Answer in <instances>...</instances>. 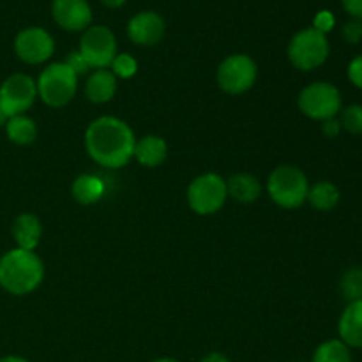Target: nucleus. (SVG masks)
<instances>
[{"mask_svg": "<svg viewBox=\"0 0 362 362\" xmlns=\"http://www.w3.org/2000/svg\"><path fill=\"white\" fill-rule=\"evenodd\" d=\"M133 131L117 117H99L85 133V147L88 156L105 168H120L127 165L134 154Z\"/></svg>", "mask_w": 362, "mask_h": 362, "instance_id": "obj_1", "label": "nucleus"}, {"mask_svg": "<svg viewBox=\"0 0 362 362\" xmlns=\"http://www.w3.org/2000/svg\"><path fill=\"white\" fill-rule=\"evenodd\" d=\"M45 278V265L34 251H7L0 258V286L13 296H27L41 285Z\"/></svg>", "mask_w": 362, "mask_h": 362, "instance_id": "obj_2", "label": "nucleus"}, {"mask_svg": "<svg viewBox=\"0 0 362 362\" xmlns=\"http://www.w3.org/2000/svg\"><path fill=\"white\" fill-rule=\"evenodd\" d=\"M37 95L52 108L69 105L78 90V76L66 66V62L49 64L39 74Z\"/></svg>", "mask_w": 362, "mask_h": 362, "instance_id": "obj_3", "label": "nucleus"}, {"mask_svg": "<svg viewBox=\"0 0 362 362\" xmlns=\"http://www.w3.org/2000/svg\"><path fill=\"white\" fill-rule=\"evenodd\" d=\"M267 191L274 204L283 209H297L308 200V177L304 172L292 165L278 166L271 173L267 182Z\"/></svg>", "mask_w": 362, "mask_h": 362, "instance_id": "obj_4", "label": "nucleus"}, {"mask_svg": "<svg viewBox=\"0 0 362 362\" xmlns=\"http://www.w3.org/2000/svg\"><path fill=\"white\" fill-rule=\"evenodd\" d=\"M329 57V41L325 34L311 28L297 32L288 45V59L297 69L313 71Z\"/></svg>", "mask_w": 362, "mask_h": 362, "instance_id": "obj_5", "label": "nucleus"}, {"mask_svg": "<svg viewBox=\"0 0 362 362\" xmlns=\"http://www.w3.org/2000/svg\"><path fill=\"white\" fill-rule=\"evenodd\" d=\"M299 108L306 117L313 120L336 119L341 112V94L338 88L327 81H315L303 88L299 94Z\"/></svg>", "mask_w": 362, "mask_h": 362, "instance_id": "obj_6", "label": "nucleus"}, {"mask_svg": "<svg viewBox=\"0 0 362 362\" xmlns=\"http://www.w3.org/2000/svg\"><path fill=\"white\" fill-rule=\"evenodd\" d=\"M228 198L226 180L218 173H204L197 177L187 187V202L197 214H216Z\"/></svg>", "mask_w": 362, "mask_h": 362, "instance_id": "obj_7", "label": "nucleus"}, {"mask_svg": "<svg viewBox=\"0 0 362 362\" xmlns=\"http://www.w3.org/2000/svg\"><path fill=\"white\" fill-rule=\"evenodd\" d=\"M257 64L251 57L244 53L230 55L219 64L218 67V83L221 90L226 94H244L250 90L257 81Z\"/></svg>", "mask_w": 362, "mask_h": 362, "instance_id": "obj_8", "label": "nucleus"}, {"mask_svg": "<svg viewBox=\"0 0 362 362\" xmlns=\"http://www.w3.org/2000/svg\"><path fill=\"white\" fill-rule=\"evenodd\" d=\"M78 52L94 69H108L117 57L115 35L108 27H103V25L88 27L81 35Z\"/></svg>", "mask_w": 362, "mask_h": 362, "instance_id": "obj_9", "label": "nucleus"}, {"mask_svg": "<svg viewBox=\"0 0 362 362\" xmlns=\"http://www.w3.org/2000/svg\"><path fill=\"white\" fill-rule=\"evenodd\" d=\"M37 98V83L27 74H13L0 85V108L7 117L25 115Z\"/></svg>", "mask_w": 362, "mask_h": 362, "instance_id": "obj_10", "label": "nucleus"}, {"mask_svg": "<svg viewBox=\"0 0 362 362\" xmlns=\"http://www.w3.org/2000/svg\"><path fill=\"white\" fill-rule=\"evenodd\" d=\"M14 52H16L18 59L35 66V64L46 62L53 55L55 41L45 28H25L14 39Z\"/></svg>", "mask_w": 362, "mask_h": 362, "instance_id": "obj_11", "label": "nucleus"}, {"mask_svg": "<svg viewBox=\"0 0 362 362\" xmlns=\"http://www.w3.org/2000/svg\"><path fill=\"white\" fill-rule=\"evenodd\" d=\"M53 20L69 32L87 30L92 21V9L87 0H53Z\"/></svg>", "mask_w": 362, "mask_h": 362, "instance_id": "obj_12", "label": "nucleus"}, {"mask_svg": "<svg viewBox=\"0 0 362 362\" xmlns=\"http://www.w3.org/2000/svg\"><path fill=\"white\" fill-rule=\"evenodd\" d=\"M165 20L158 13L144 11L133 16L127 23V35L134 45L152 46L158 45L165 35Z\"/></svg>", "mask_w": 362, "mask_h": 362, "instance_id": "obj_13", "label": "nucleus"}, {"mask_svg": "<svg viewBox=\"0 0 362 362\" xmlns=\"http://www.w3.org/2000/svg\"><path fill=\"white\" fill-rule=\"evenodd\" d=\"M339 338L346 346L362 349V300H354L343 310L338 324Z\"/></svg>", "mask_w": 362, "mask_h": 362, "instance_id": "obj_14", "label": "nucleus"}, {"mask_svg": "<svg viewBox=\"0 0 362 362\" xmlns=\"http://www.w3.org/2000/svg\"><path fill=\"white\" fill-rule=\"evenodd\" d=\"M42 226L37 216L21 214L18 216L13 225V237L16 247L27 251H35V247L41 243Z\"/></svg>", "mask_w": 362, "mask_h": 362, "instance_id": "obj_15", "label": "nucleus"}, {"mask_svg": "<svg viewBox=\"0 0 362 362\" xmlns=\"http://www.w3.org/2000/svg\"><path fill=\"white\" fill-rule=\"evenodd\" d=\"M117 92V78L110 69H95L85 85V95L90 103L103 105L112 101Z\"/></svg>", "mask_w": 362, "mask_h": 362, "instance_id": "obj_16", "label": "nucleus"}, {"mask_svg": "<svg viewBox=\"0 0 362 362\" xmlns=\"http://www.w3.org/2000/svg\"><path fill=\"white\" fill-rule=\"evenodd\" d=\"M166 156H168V145L161 136L148 134V136L136 140V145H134L133 158H136V161L147 168H156V166L163 165Z\"/></svg>", "mask_w": 362, "mask_h": 362, "instance_id": "obj_17", "label": "nucleus"}, {"mask_svg": "<svg viewBox=\"0 0 362 362\" xmlns=\"http://www.w3.org/2000/svg\"><path fill=\"white\" fill-rule=\"evenodd\" d=\"M226 189L230 197L235 198L237 202L251 204V202H257L262 194V184L258 182L257 177L250 173H237L226 182Z\"/></svg>", "mask_w": 362, "mask_h": 362, "instance_id": "obj_18", "label": "nucleus"}, {"mask_svg": "<svg viewBox=\"0 0 362 362\" xmlns=\"http://www.w3.org/2000/svg\"><path fill=\"white\" fill-rule=\"evenodd\" d=\"M105 194V182L98 175L83 173L73 182V197L78 204L90 205L99 202Z\"/></svg>", "mask_w": 362, "mask_h": 362, "instance_id": "obj_19", "label": "nucleus"}, {"mask_svg": "<svg viewBox=\"0 0 362 362\" xmlns=\"http://www.w3.org/2000/svg\"><path fill=\"white\" fill-rule=\"evenodd\" d=\"M6 133L13 144L30 145L37 136V126L34 120L27 115L11 117L6 122Z\"/></svg>", "mask_w": 362, "mask_h": 362, "instance_id": "obj_20", "label": "nucleus"}, {"mask_svg": "<svg viewBox=\"0 0 362 362\" xmlns=\"http://www.w3.org/2000/svg\"><path fill=\"white\" fill-rule=\"evenodd\" d=\"M308 200L317 211H332L339 202V189L332 182L322 180V182H317L315 186L310 187Z\"/></svg>", "mask_w": 362, "mask_h": 362, "instance_id": "obj_21", "label": "nucleus"}, {"mask_svg": "<svg viewBox=\"0 0 362 362\" xmlns=\"http://www.w3.org/2000/svg\"><path fill=\"white\" fill-rule=\"evenodd\" d=\"M313 362H352V356L350 349L341 339H329L318 346Z\"/></svg>", "mask_w": 362, "mask_h": 362, "instance_id": "obj_22", "label": "nucleus"}, {"mask_svg": "<svg viewBox=\"0 0 362 362\" xmlns=\"http://www.w3.org/2000/svg\"><path fill=\"white\" fill-rule=\"evenodd\" d=\"M341 293L349 303L362 300V269L352 267L343 274Z\"/></svg>", "mask_w": 362, "mask_h": 362, "instance_id": "obj_23", "label": "nucleus"}, {"mask_svg": "<svg viewBox=\"0 0 362 362\" xmlns=\"http://www.w3.org/2000/svg\"><path fill=\"white\" fill-rule=\"evenodd\" d=\"M112 73L115 74V78H131L136 74L138 71V62L134 57H131L129 53H117V57L112 62Z\"/></svg>", "mask_w": 362, "mask_h": 362, "instance_id": "obj_24", "label": "nucleus"}, {"mask_svg": "<svg viewBox=\"0 0 362 362\" xmlns=\"http://www.w3.org/2000/svg\"><path fill=\"white\" fill-rule=\"evenodd\" d=\"M339 124L349 133L362 134V105H352L343 110Z\"/></svg>", "mask_w": 362, "mask_h": 362, "instance_id": "obj_25", "label": "nucleus"}, {"mask_svg": "<svg viewBox=\"0 0 362 362\" xmlns=\"http://www.w3.org/2000/svg\"><path fill=\"white\" fill-rule=\"evenodd\" d=\"M66 66L69 67V69L73 71V73L76 74V76H81V74H87L88 71L92 69V67L88 66L87 60H85V57L81 55L80 52L69 53V55H67V59H66Z\"/></svg>", "mask_w": 362, "mask_h": 362, "instance_id": "obj_26", "label": "nucleus"}, {"mask_svg": "<svg viewBox=\"0 0 362 362\" xmlns=\"http://www.w3.org/2000/svg\"><path fill=\"white\" fill-rule=\"evenodd\" d=\"M343 37L350 45H357L362 41V21L361 20H350L346 21L345 27H343Z\"/></svg>", "mask_w": 362, "mask_h": 362, "instance_id": "obj_27", "label": "nucleus"}, {"mask_svg": "<svg viewBox=\"0 0 362 362\" xmlns=\"http://www.w3.org/2000/svg\"><path fill=\"white\" fill-rule=\"evenodd\" d=\"M332 27H334V16H332V13H329V11H320V13L315 16V30L322 32V34H327Z\"/></svg>", "mask_w": 362, "mask_h": 362, "instance_id": "obj_28", "label": "nucleus"}, {"mask_svg": "<svg viewBox=\"0 0 362 362\" xmlns=\"http://www.w3.org/2000/svg\"><path fill=\"white\" fill-rule=\"evenodd\" d=\"M349 78L357 88H362V55L356 57L349 66Z\"/></svg>", "mask_w": 362, "mask_h": 362, "instance_id": "obj_29", "label": "nucleus"}, {"mask_svg": "<svg viewBox=\"0 0 362 362\" xmlns=\"http://www.w3.org/2000/svg\"><path fill=\"white\" fill-rule=\"evenodd\" d=\"M341 2L350 16H354L356 20H362V0H341Z\"/></svg>", "mask_w": 362, "mask_h": 362, "instance_id": "obj_30", "label": "nucleus"}, {"mask_svg": "<svg viewBox=\"0 0 362 362\" xmlns=\"http://www.w3.org/2000/svg\"><path fill=\"white\" fill-rule=\"evenodd\" d=\"M322 131H324L325 136L336 138L339 134V131H341V124H339V120L336 119L324 120V122H322Z\"/></svg>", "mask_w": 362, "mask_h": 362, "instance_id": "obj_31", "label": "nucleus"}, {"mask_svg": "<svg viewBox=\"0 0 362 362\" xmlns=\"http://www.w3.org/2000/svg\"><path fill=\"white\" fill-rule=\"evenodd\" d=\"M202 362H230V359L226 356H223V354L212 352V354H209V356H205Z\"/></svg>", "mask_w": 362, "mask_h": 362, "instance_id": "obj_32", "label": "nucleus"}, {"mask_svg": "<svg viewBox=\"0 0 362 362\" xmlns=\"http://www.w3.org/2000/svg\"><path fill=\"white\" fill-rule=\"evenodd\" d=\"M103 4H105V6H108V7H113V9H115V7H120V6H124V4L127 2V0H101Z\"/></svg>", "mask_w": 362, "mask_h": 362, "instance_id": "obj_33", "label": "nucleus"}, {"mask_svg": "<svg viewBox=\"0 0 362 362\" xmlns=\"http://www.w3.org/2000/svg\"><path fill=\"white\" fill-rule=\"evenodd\" d=\"M0 362H28L27 359H23V357H16V356H7V357H2Z\"/></svg>", "mask_w": 362, "mask_h": 362, "instance_id": "obj_34", "label": "nucleus"}, {"mask_svg": "<svg viewBox=\"0 0 362 362\" xmlns=\"http://www.w3.org/2000/svg\"><path fill=\"white\" fill-rule=\"evenodd\" d=\"M7 120H9V117H7L6 113L2 112V108H0V126H6Z\"/></svg>", "mask_w": 362, "mask_h": 362, "instance_id": "obj_35", "label": "nucleus"}, {"mask_svg": "<svg viewBox=\"0 0 362 362\" xmlns=\"http://www.w3.org/2000/svg\"><path fill=\"white\" fill-rule=\"evenodd\" d=\"M154 362H179V361L170 359V357H165V359H158V361H154Z\"/></svg>", "mask_w": 362, "mask_h": 362, "instance_id": "obj_36", "label": "nucleus"}]
</instances>
